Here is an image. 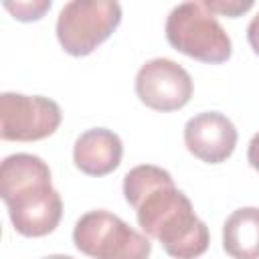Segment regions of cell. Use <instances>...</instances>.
<instances>
[{"label": "cell", "instance_id": "obj_10", "mask_svg": "<svg viewBox=\"0 0 259 259\" xmlns=\"http://www.w3.org/2000/svg\"><path fill=\"white\" fill-rule=\"evenodd\" d=\"M223 249L233 259H259V208L243 206L223 225Z\"/></svg>", "mask_w": 259, "mask_h": 259}, {"label": "cell", "instance_id": "obj_7", "mask_svg": "<svg viewBox=\"0 0 259 259\" xmlns=\"http://www.w3.org/2000/svg\"><path fill=\"white\" fill-rule=\"evenodd\" d=\"M136 93L140 101L156 111H176L192 97V79L188 71L172 59L158 57L146 61L136 75Z\"/></svg>", "mask_w": 259, "mask_h": 259}, {"label": "cell", "instance_id": "obj_1", "mask_svg": "<svg viewBox=\"0 0 259 259\" xmlns=\"http://www.w3.org/2000/svg\"><path fill=\"white\" fill-rule=\"evenodd\" d=\"M123 196L136 210L142 231L158 239L170 257L196 259L208 249V227L168 170L154 164L134 166L123 176Z\"/></svg>", "mask_w": 259, "mask_h": 259}, {"label": "cell", "instance_id": "obj_5", "mask_svg": "<svg viewBox=\"0 0 259 259\" xmlns=\"http://www.w3.org/2000/svg\"><path fill=\"white\" fill-rule=\"evenodd\" d=\"M121 22V6L115 0H73L57 18V38L73 57L91 55Z\"/></svg>", "mask_w": 259, "mask_h": 259}, {"label": "cell", "instance_id": "obj_15", "mask_svg": "<svg viewBox=\"0 0 259 259\" xmlns=\"http://www.w3.org/2000/svg\"><path fill=\"white\" fill-rule=\"evenodd\" d=\"M42 259H75V257H71V255H47V257H42Z\"/></svg>", "mask_w": 259, "mask_h": 259}, {"label": "cell", "instance_id": "obj_9", "mask_svg": "<svg viewBox=\"0 0 259 259\" xmlns=\"http://www.w3.org/2000/svg\"><path fill=\"white\" fill-rule=\"evenodd\" d=\"M123 146L115 132L107 127L85 130L73 146V162L87 176H105L121 162Z\"/></svg>", "mask_w": 259, "mask_h": 259}, {"label": "cell", "instance_id": "obj_4", "mask_svg": "<svg viewBox=\"0 0 259 259\" xmlns=\"http://www.w3.org/2000/svg\"><path fill=\"white\" fill-rule=\"evenodd\" d=\"M75 247L93 259H148L152 243L117 214L107 210L85 212L73 229Z\"/></svg>", "mask_w": 259, "mask_h": 259}, {"label": "cell", "instance_id": "obj_12", "mask_svg": "<svg viewBox=\"0 0 259 259\" xmlns=\"http://www.w3.org/2000/svg\"><path fill=\"white\" fill-rule=\"evenodd\" d=\"M202 2L212 14H223V16H231V18H237L243 12L253 8L251 0H245V2H241V0H229V2L227 0H202Z\"/></svg>", "mask_w": 259, "mask_h": 259}, {"label": "cell", "instance_id": "obj_2", "mask_svg": "<svg viewBox=\"0 0 259 259\" xmlns=\"http://www.w3.org/2000/svg\"><path fill=\"white\" fill-rule=\"evenodd\" d=\"M0 196L16 233L45 237L63 217L61 194L53 188L51 168L34 154H10L0 166Z\"/></svg>", "mask_w": 259, "mask_h": 259}, {"label": "cell", "instance_id": "obj_6", "mask_svg": "<svg viewBox=\"0 0 259 259\" xmlns=\"http://www.w3.org/2000/svg\"><path fill=\"white\" fill-rule=\"evenodd\" d=\"M63 113L57 101L42 95L4 91L0 95V138L8 142H36L49 138L61 125Z\"/></svg>", "mask_w": 259, "mask_h": 259}, {"label": "cell", "instance_id": "obj_3", "mask_svg": "<svg viewBox=\"0 0 259 259\" xmlns=\"http://www.w3.org/2000/svg\"><path fill=\"white\" fill-rule=\"evenodd\" d=\"M168 42L202 63H225L233 53V42L217 16L204 6V2L176 4L166 18Z\"/></svg>", "mask_w": 259, "mask_h": 259}, {"label": "cell", "instance_id": "obj_8", "mask_svg": "<svg viewBox=\"0 0 259 259\" xmlns=\"http://www.w3.org/2000/svg\"><path fill=\"white\" fill-rule=\"evenodd\" d=\"M237 138L235 123L219 111L196 113L184 125L186 150L206 164L225 162L235 152Z\"/></svg>", "mask_w": 259, "mask_h": 259}, {"label": "cell", "instance_id": "obj_14", "mask_svg": "<svg viewBox=\"0 0 259 259\" xmlns=\"http://www.w3.org/2000/svg\"><path fill=\"white\" fill-rule=\"evenodd\" d=\"M247 160L251 164V168L259 170V132L251 138L249 142V148H247Z\"/></svg>", "mask_w": 259, "mask_h": 259}, {"label": "cell", "instance_id": "obj_13", "mask_svg": "<svg viewBox=\"0 0 259 259\" xmlns=\"http://www.w3.org/2000/svg\"><path fill=\"white\" fill-rule=\"evenodd\" d=\"M247 40H249L253 53L259 55V12L251 18V22L247 26Z\"/></svg>", "mask_w": 259, "mask_h": 259}, {"label": "cell", "instance_id": "obj_11", "mask_svg": "<svg viewBox=\"0 0 259 259\" xmlns=\"http://www.w3.org/2000/svg\"><path fill=\"white\" fill-rule=\"evenodd\" d=\"M4 8L22 22H32L45 16L51 8V0H32V2H4Z\"/></svg>", "mask_w": 259, "mask_h": 259}]
</instances>
